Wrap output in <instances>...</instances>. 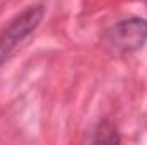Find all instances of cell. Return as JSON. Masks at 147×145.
<instances>
[{"mask_svg":"<svg viewBox=\"0 0 147 145\" xmlns=\"http://www.w3.org/2000/svg\"><path fill=\"white\" fill-rule=\"evenodd\" d=\"M106 43L118 53H130L140 50L147 43V21L130 17L120 21L106 33Z\"/></svg>","mask_w":147,"mask_h":145,"instance_id":"obj_2","label":"cell"},{"mask_svg":"<svg viewBox=\"0 0 147 145\" xmlns=\"http://www.w3.org/2000/svg\"><path fill=\"white\" fill-rule=\"evenodd\" d=\"M91 142H110V144H116V142H120V137L116 135V132L111 128L108 123H101L98 126V130L94 132V137L91 138Z\"/></svg>","mask_w":147,"mask_h":145,"instance_id":"obj_3","label":"cell"},{"mask_svg":"<svg viewBox=\"0 0 147 145\" xmlns=\"http://www.w3.org/2000/svg\"><path fill=\"white\" fill-rule=\"evenodd\" d=\"M43 5H31L21 12L0 34V67L14 55L17 44H21L29 36L43 19Z\"/></svg>","mask_w":147,"mask_h":145,"instance_id":"obj_1","label":"cell"}]
</instances>
